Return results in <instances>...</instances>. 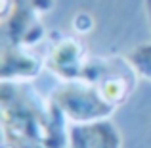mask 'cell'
Instances as JSON below:
<instances>
[{
    "instance_id": "3957f363",
    "label": "cell",
    "mask_w": 151,
    "mask_h": 148,
    "mask_svg": "<svg viewBox=\"0 0 151 148\" xmlns=\"http://www.w3.org/2000/svg\"><path fill=\"white\" fill-rule=\"evenodd\" d=\"M90 54L82 41L73 35L52 33L50 48L44 58L46 71L59 79V81H75L82 77Z\"/></svg>"
},
{
    "instance_id": "7a4b0ae2",
    "label": "cell",
    "mask_w": 151,
    "mask_h": 148,
    "mask_svg": "<svg viewBox=\"0 0 151 148\" xmlns=\"http://www.w3.org/2000/svg\"><path fill=\"white\" fill-rule=\"evenodd\" d=\"M50 96L69 123H90L107 119L117 110L101 96L94 83H88L84 79L59 81Z\"/></svg>"
},
{
    "instance_id": "52a82bcc",
    "label": "cell",
    "mask_w": 151,
    "mask_h": 148,
    "mask_svg": "<svg viewBox=\"0 0 151 148\" xmlns=\"http://www.w3.org/2000/svg\"><path fill=\"white\" fill-rule=\"evenodd\" d=\"M71 25H73V31L78 35L90 33V31H94V17L88 12H78V14H75Z\"/></svg>"
},
{
    "instance_id": "8992f818",
    "label": "cell",
    "mask_w": 151,
    "mask_h": 148,
    "mask_svg": "<svg viewBox=\"0 0 151 148\" xmlns=\"http://www.w3.org/2000/svg\"><path fill=\"white\" fill-rule=\"evenodd\" d=\"M124 58L132 66L138 77L151 83V42H142V44L134 46L132 50H128Z\"/></svg>"
},
{
    "instance_id": "ba28073f",
    "label": "cell",
    "mask_w": 151,
    "mask_h": 148,
    "mask_svg": "<svg viewBox=\"0 0 151 148\" xmlns=\"http://www.w3.org/2000/svg\"><path fill=\"white\" fill-rule=\"evenodd\" d=\"M144 10H145V17H147L149 29H151V0H144Z\"/></svg>"
},
{
    "instance_id": "6da1fadb",
    "label": "cell",
    "mask_w": 151,
    "mask_h": 148,
    "mask_svg": "<svg viewBox=\"0 0 151 148\" xmlns=\"http://www.w3.org/2000/svg\"><path fill=\"white\" fill-rule=\"evenodd\" d=\"M2 148H67L69 121L52 96L29 81L0 85Z\"/></svg>"
},
{
    "instance_id": "5b68a950",
    "label": "cell",
    "mask_w": 151,
    "mask_h": 148,
    "mask_svg": "<svg viewBox=\"0 0 151 148\" xmlns=\"http://www.w3.org/2000/svg\"><path fill=\"white\" fill-rule=\"evenodd\" d=\"M67 148H122V135L111 117L90 123H69Z\"/></svg>"
},
{
    "instance_id": "277c9868",
    "label": "cell",
    "mask_w": 151,
    "mask_h": 148,
    "mask_svg": "<svg viewBox=\"0 0 151 148\" xmlns=\"http://www.w3.org/2000/svg\"><path fill=\"white\" fill-rule=\"evenodd\" d=\"M0 79L2 81H33L46 69V63L37 56L31 46L8 44L2 42V60H0Z\"/></svg>"
}]
</instances>
